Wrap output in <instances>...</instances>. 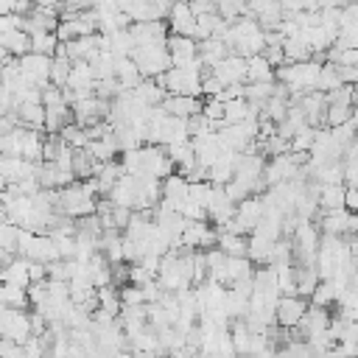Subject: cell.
Instances as JSON below:
<instances>
[{
	"instance_id": "4",
	"label": "cell",
	"mask_w": 358,
	"mask_h": 358,
	"mask_svg": "<svg viewBox=\"0 0 358 358\" xmlns=\"http://www.w3.org/2000/svg\"><path fill=\"white\" fill-rule=\"evenodd\" d=\"M305 310H308V302H305L299 294H285V296H280L277 305H274L277 324H280L282 330H294V327L299 324V319H302Z\"/></svg>"
},
{
	"instance_id": "11",
	"label": "cell",
	"mask_w": 358,
	"mask_h": 358,
	"mask_svg": "<svg viewBox=\"0 0 358 358\" xmlns=\"http://www.w3.org/2000/svg\"><path fill=\"white\" fill-rule=\"evenodd\" d=\"M28 45H31V53L53 56L59 39H56V34H45V31H39V34H28Z\"/></svg>"
},
{
	"instance_id": "3",
	"label": "cell",
	"mask_w": 358,
	"mask_h": 358,
	"mask_svg": "<svg viewBox=\"0 0 358 358\" xmlns=\"http://www.w3.org/2000/svg\"><path fill=\"white\" fill-rule=\"evenodd\" d=\"M129 34H131L134 48H154V45H165V39H168V25H165V20L131 22V25H129Z\"/></svg>"
},
{
	"instance_id": "14",
	"label": "cell",
	"mask_w": 358,
	"mask_h": 358,
	"mask_svg": "<svg viewBox=\"0 0 358 358\" xmlns=\"http://www.w3.org/2000/svg\"><path fill=\"white\" fill-rule=\"evenodd\" d=\"M3 59H8V53H6V50H3V45H0V62H3Z\"/></svg>"
},
{
	"instance_id": "9",
	"label": "cell",
	"mask_w": 358,
	"mask_h": 358,
	"mask_svg": "<svg viewBox=\"0 0 358 358\" xmlns=\"http://www.w3.org/2000/svg\"><path fill=\"white\" fill-rule=\"evenodd\" d=\"M316 204L322 210H344V185H319Z\"/></svg>"
},
{
	"instance_id": "10",
	"label": "cell",
	"mask_w": 358,
	"mask_h": 358,
	"mask_svg": "<svg viewBox=\"0 0 358 358\" xmlns=\"http://www.w3.org/2000/svg\"><path fill=\"white\" fill-rule=\"evenodd\" d=\"M215 14H218L224 22H235V20L246 17L249 8H246V0H215ZM249 17H252V14H249Z\"/></svg>"
},
{
	"instance_id": "2",
	"label": "cell",
	"mask_w": 358,
	"mask_h": 358,
	"mask_svg": "<svg viewBox=\"0 0 358 358\" xmlns=\"http://www.w3.org/2000/svg\"><path fill=\"white\" fill-rule=\"evenodd\" d=\"M210 76L221 84V87H232V84H246V59L243 56H224L218 64L210 67Z\"/></svg>"
},
{
	"instance_id": "5",
	"label": "cell",
	"mask_w": 358,
	"mask_h": 358,
	"mask_svg": "<svg viewBox=\"0 0 358 358\" xmlns=\"http://www.w3.org/2000/svg\"><path fill=\"white\" fill-rule=\"evenodd\" d=\"M165 25H168V34L190 36V39H193V31H196V14L190 11L187 0H185V3H176V6H171L168 17H165Z\"/></svg>"
},
{
	"instance_id": "13",
	"label": "cell",
	"mask_w": 358,
	"mask_h": 358,
	"mask_svg": "<svg viewBox=\"0 0 358 358\" xmlns=\"http://www.w3.org/2000/svg\"><path fill=\"white\" fill-rule=\"evenodd\" d=\"M282 14H299V11H316V0H280Z\"/></svg>"
},
{
	"instance_id": "6",
	"label": "cell",
	"mask_w": 358,
	"mask_h": 358,
	"mask_svg": "<svg viewBox=\"0 0 358 358\" xmlns=\"http://www.w3.org/2000/svg\"><path fill=\"white\" fill-rule=\"evenodd\" d=\"M165 50H168V56H171V67H187V64L196 62V39H190V36L168 34Z\"/></svg>"
},
{
	"instance_id": "8",
	"label": "cell",
	"mask_w": 358,
	"mask_h": 358,
	"mask_svg": "<svg viewBox=\"0 0 358 358\" xmlns=\"http://www.w3.org/2000/svg\"><path fill=\"white\" fill-rule=\"evenodd\" d=\"M0 45H3V50H6L11 59H20V56L31 53L28 34L20 31V28H14V31H8V34H0Z\"/></svg>"
},
{
	"instance_id": "7",
	"label": "cell",
	"mask_w": 358,
	"mask_h": 358,
	"mask_svg": "<svg viewBox=\"0 0 358 358\" xmlns=\"http://www.w3.org/2000/svg\"><path fill=\"white\" fill-rule=\"evenodd\" d=\"M274 81V67L257 53L246 59V84H271Z\"/></svg>"
},
{
	"instance_id": "12",
	"label": "cell",
	"mask_w": 358,
	"mask_h": 358,
	"mask_svg": "<svg viewBox=\"0 0 358 358\" xmlns=\"http://www.w3.org/2000/svg\"><path fill=\"white\" fill-rule=\"evenodd\" d=\"M70 67H73V62L67 56H50V73H48L50 84L53 87H64L67 76H70Z\"/></svg>"
},
{
	"instance_id": "1",
	"label": "cell",
	"mask_w": 358,
	"mask_h": 358,
	"mask_svg": "<svg viewBox=\"0 0 358 358\" xmlns=\"http://www.w3.org/2000/svg\"><path fill=\"white\" fill-rule=\"evenodd\" d=\"M129 59L134 62L137 73L143 78H157L171 67V56L165 50V45H154V48H131Z\"/></svg>"
}]
</instances>
